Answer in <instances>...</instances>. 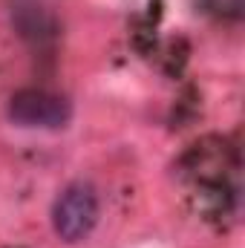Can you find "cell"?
I'll return each instance as SVG.
<instances>
[{
	"label": "cell",
	"mask_w": 245,
	"mask_h": 248,
	"mask_svg": "<svg viewBox=\"0 0 245 248\" xmlns=\"http://www.w3.org/2000/svg\"><path fill=\"white\" fill-rule=\"evenodd\" d=\"M9 119L17 127L58 130L72 119V104L49 90H20L9 101Z\"/></svg>",
	"instance_id": "obj_2"
},
{
	"label": "cell",
	"mask_w": 245,
	"mask_h": 248,
	"mask_svg": "<svg viewBox=\"0 0 245 248\" xmlns=\"http://www.w3.org/2000/svg\"><path fill=\"white\" fill-rule=\"evenodd\" d=\"M98 222V196L95 190L84 182L63 187L61 196L55 199L52 208V225L55 234L63 243H78L84 237H90V231Z\"/></svg>",
	"instance_id": "obj_1"
}]
</instances>
